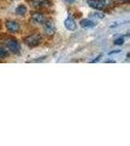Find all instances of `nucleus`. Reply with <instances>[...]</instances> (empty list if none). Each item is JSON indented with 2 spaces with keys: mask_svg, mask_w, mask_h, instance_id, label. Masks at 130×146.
Returning <instances> with one entry per match:
<instances>
[{
  "mask_svg": "<svg viewBox=\"0 0 130 146\" xmlns=\"http://www.w3.org/2000/svg\"><path fill=\"white\" fill-rule=\"evenodd\" d=\"M46 20L47 19L45 16L41 13H38V12H35L31 15V21L35 25H43L46 22Z\"/></svg>",
  "mask_w": 130,
  "mask_h": 146,
  "instance_id": "423d86ee",
  "label": "nucleus"
},
{
  "mask_svg": "<svg viewBox=\"0 0 130 146\" xmlns=\"http://www.w3.org/2000/svg\"><path fill=\"white\" fill-rule=\"evenodd\" d=\"M101 56H102L101 55H100V56H97V58H95V60H92V62H98V60L101 58Z\"/></svg>",
  "mask_w": 130,
  "mask_h": 146,
  "instance_id": "4468645a",
  "label": "nucleus"
},
{
  "mask_svg": "<svg viewBox=\"0 0 130 146\" xmlns=\"http://www.w3.org/2000/svg\"><path fill=\"white\" fill-rule=\"evenodd\" d=\"M65 27L68 30L74 31V30L76 29V23L72 17H68L65 21Z\"/></svg>",
  "mask_w": 130,
  "mask_h": 146,
  "instance_id": "6e6552de",
  "label": "nucleus"
},
{
  "mask_svg": "<svg viewBox=\"0 0 130 146\" xmlns=\"http://www.w3.org/2000/svg\"><path fill=\"white\" fill-rule=\"evenodd\" d=\"M66 1H67L68 3H74V2L75 1V0H66Z\"/></svg>",
  "mask_w": 130,
  "mask_h": 146,
  "instance_id": "2eb2a0df",
  "label": "nucleus"
},
{
  "mask_svg": "<svg viewBox=\"0 0 130 146\" xmlns=\"http://www.w3.org/2000/svg\"><path fill=\"white\" fill-rule=\"evenodd\" d=\"M80 25L83 28H93L95 27L96 23L93 21L89 20V19H84V20L80 21Z\"/></svg>",
  "mask_w": 130,
  "mask_h": 146,
  "instance_id": "1a4fd4ad",
  "label": "nucleus"
},
{
  "mask_svg": "<svg viewBox=\"0 0 130 146\" xmlns=\"http://www.w3.org/2000/svg\"><path fill=\"white\" fill-rule=\"evenodd\" d=\"M5 25L7 30L12 32V33H15V32H18L20 30V23H17L16 21H12V20L6 21Z\"/></svg>",
  "mask_w": 130,
  "mask_h": 146,
  "instance_id": "39448f33",
  "label": "nucleus"
},
{
  "mask_svg": "<svg viewBox=\"0 0 130 146\" xmlns=\"http://www.w3.org/2000/svg\"><path fill=\"white\" fill-rule=\"evenodd\" d=\"M42 25H43V30H44V33H45V34L53 35L54 33H55L56 27H55V25H54L53 22L46 20V22L44 23Z\"/></svg>",
  "mask_w": 130,
  "mask_h": 146,
  "instance_id": "20e7f679",
  "label": "nucleus"
},
{
  "mask_svg": "<svg viewBox=\"0 0 130 146\" xmlns=\"http://www.w3.org/2000/svg\"><path fill=\"white\" fill-rule=\"evenodd\" d=\"M27 9L25 5H19L17 8H16V14L19 16H23L27 13Z\"/></svg>",
  "mask_w": 130,
  "mask_h": 146,
  "instance_id": "9d476101",
  "label": "nucleus"
},
{
  "mask_svg": "<svg viewBox=\"0 0 130 146\" xmlns=\"http://www.w3.org/2000/svg\"><path fill=\"white\" fill-rule=\"evenodd\" d=\"M113 43H115V45H122V44L124 43V39L122 38V37H120V38L115 39V41H113Z\"/></svg>",
  "mask_w": 130,
  "mask_h": 146,
  "instance_id": "ddd939ff",
  "label": "nucleus"
},
{
  "mask_svg": "<svg viewBox=\"0 0 130 146\" xmlns=\"http://www.w3.org/2000/svg\"><path fill=\"white\" fill-rule=\"evenodd\" d=\"M7 50L10 51L13 54H19L21 52V45L20 43L15 39H9L6 43Z\"/></svg>",
  "mask_w": 130,
  "mask_h": 146,
  "instance_id": "7ed1b4c3",
  "label": "nucleus"
},
{
  "mask_svg": "<svg viewBox=\"0 0 130 146\" xmlns=\"http://www.w3.org/2000/svg\"><path fill=\"white\" fill-rule=\"evenodd\" d=\"M42 41V36L39 33L30 34L23 39V43L28 47H36Z\"/></svg>",
  "mask_w": 130,
  "mask_h": 146,
  "instance_id": "f03ea898",
  "label": "nucleus"
},
{
  "mask_svg": "<svg viewBox=\"0 0 130 146\" xmlns=\"http://www.w3.org/2000/svg\"><path fill=\"white\" fill-rule=\"evenodd\" d=\"M87 3L95 10H104L113 5L112 0H88Z\"/></svg>",
  "mask_w": 130,
  "mask_h": 146,
  "instance_id": "f257e3e1",
  "label": "nucleus"
},
{
  "mask_svg": "<svg viewBox=\"0 0 130 146\" xmlns=\"http://www.w3.org/2000/svg\"><path fill=\"white\" fill-rule=\"evenodd\" d=\"M90 18H94V19H98V20H102V19L105 18V14L103 13H99V12H97V13H93L90 15Z\"/></svg>",
  "mask_w": 130,
  "mask_h": 146,
  "instance_id": "f8f14e48",
  "label": "nucleus"
},
{
  "mask_svg": "<svg viewBox=\"0 0 130 146\" xmlns=\"http://www.w3.org/2000/svg\"><path fill=\"white\" fill-rule=\"evenodd\" d=\"M9 56V51L5 47H0V60H5Z\"/></svg>",
  "mask_w": 130,
  "mask_h": 146,
  "instance_id": "9b49d317",
  "label": "nucleus"
},
{
  "mask_svg": "<svg viewBox=\"0 0 130 146\" xmlns=\"http://www.w3.org/2000/svg\"><path fill=\"white\" fill-rule=\"evenodd\" d=\"M30 4L34 8H45L51 5V1L50 0H31Z\"/></svg>",
  "mask_w": 130,
  "mask_h": 146,
  "instance_id": "0eeeda50",
  "label": "nucleus"
}]
</instances>
